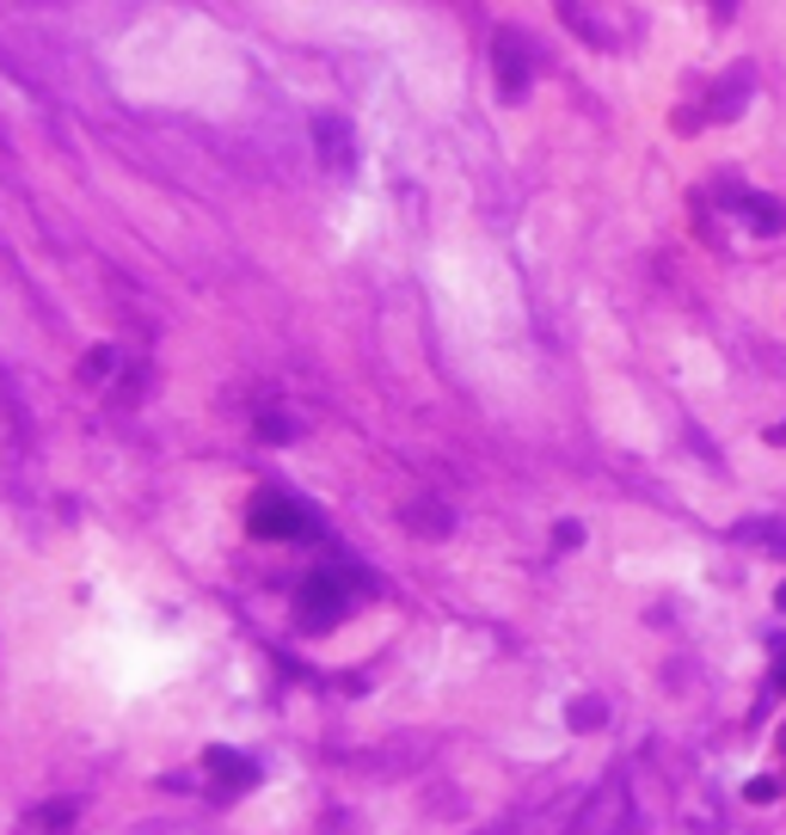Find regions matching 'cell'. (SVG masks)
<instances>
[{
    "label": "cell",
    "mask_w": 786,
    "mask_h": 835,
    "mask_svg": "<svg viewBox=\"0 0 786 835\" xmlns=\"http://www.w3.org/2000/svg\"><path fill=\"white\" fill-rule=\"evenodd\" d=\"M780 793V781H749V805H762V798Z\"/></svg>",
    "instance_id": "4fadbf2b"
},
{
    "label": "cell",
    "mask_w": 786,
    "mask_h": 835,
    "mask_svg": "<svg viewBox=\"0 0 786 835\" xmlns=\"http://www.w3.org/2000/svg\"><path fill=\"white\" fill-rule=\"evenodd\" d=\"M492 62H498V86H504V99H522V86H529V50H522L517 31H498Z\"/></svg>",
    "instance_id": "277c9868"
},
{
    "label": "cell",
    "mask_w": 786,
    "mask_h": 835,
    "mask_svg": "<svg viewBox=\"0 0 786 835\" xmlns=\"http://www.w3.org/2000/svg\"><path fill=\"white\" fill-rule=\"evenodd\" d=\"M68 817H74V805H50V811H43L38 823H43V829H50V835H62V829H68Z\"/></svg>",
    "instance_id": "7c38bea8"
},
{
    "label": "cell",
    "mask_w": 786,
    "mask_h": 835,
    "mask_svg": "<svg viewBox=\"0 0 786 835\" xmlns=\"http://www.w3.org/2000/svg\"><path fill=\"white\" fill-rule=\"evenodd\" d=\"M744 93H749V74H732V86H725V99H719V118H737Z\"/></svg>",
    "instance_id": "8fae6325"
},
{
    "label": "cell",
    "mask_w": 786,
    "mask_h": 835,
    "mask_svg": "<svg viewBox=\"0 0 786 835\" xmlns=\"http://www.w3.org/2000/svg\"><path fill=\"white\" fill-rule=\"evenodd\" d=\"M780 437H786V430H780Z\"/></svg>",
    "instance_id": "ac0fdd59"
},
{
    "label": "cell",
    "mask_w": 786,
    "mask_h": 835,
    "mask_svg": "<svg viewBox=\"0 0 786 835\" xmlns=\"http://www.w3.org/2000/svg\"><path fill=\"white\" fill-rule=\"evenodd\" d=\"M565 19H572V26H578V31H584V38H590V43H609V31H602V26H596V19H584V7H578V0H565Z\"/></svg>",
    "instance_id": "9c48e42d"
},
{
    "label": "cell",
    "mask_w": 786,
    "mask_h": 835,
    "mask_svg": "<svg viewBox=\"0 0 786 835\" xmlns=\"http://www.w3.org/2000/svg\"><path fill=\"white\" fill-rule=\"evenodd\" d=\"M713 13H719V19H737V0H713Z\"/></svg>",
    "instance_id": "2e32d148"
},
{
    "label": "cell",
    "mask_w": 786,
    "mask_h": 835,
    "mask_svg": "<svg viewBox=\"0 0 786 835\" xmlns=\"http://www.w3.org/2000/svg\"><path fill=\"white\" fill-rule=\"evenodd\" d=\"M246 529H253L258 541H307L320 522H314V510H307V505L265 491V498H253V510H246Z\"/></svg>",
    "instance_id": "6da1fadb"
},
{
    "label": "cell",
    "mask_w": 786,
    "mask_h": 835,
    "mask_svg": "<svg viewBox=\"0 0 786 835\" xmlns=\"http://www.w3.org/2000/svg\"><path fill=\"white\" fill-rule=\"evenodd\" d=\"M565 719H572L578 731H596L602 725V701H572V713H565Z\"/></svg>",
    "instance_id": "30bf717a"
},
{
    "label": "cell",
    "mask_w": 786,
    "mask_h": 835,
    "mask_svg": "<svg viewBox=\"0 0 786 835\" xmlns=\"http://www.w3.org/2000/svg\"><path fill=\"white\" fill-rule=\"evenodd\" d=\"M737 541H756V547H768V553H786L780 522H737Z\"/></svg>",
    "instance_id": "ba28073f"
},
{
    "label": "cell",
    "mask_w": 786,
    "mask_h": 835,
    "mask_svg": "<svg viewBox=\"0 0 786 835\" xmlns=\"http://www.w3.org/2000/svg\"><path fill=\"white\" fill-rule=\"evenodd\" d=\"M744 215H749L756 234H780V227H786V210L774 197H744Z\"/></svg>",
    "instance_id": "52a82bcc"
},
{
    "label": "cell",
    "mask_w": 786,
    "mask_h": 835,
    "mask_svg": "<svg viewBox=\"0 0 786 835\" xmlns=\"http://www.w3.org/2000/svg\"><path fill=\"white\" fill-rule=\"evenodd\" d=\"M621 823H626V786L621 781H602L596 798L578 811V835H621Z\"/></svg>",
    "instance_id": "3957f363"
},
{
    "label": "cell",
    "mask_w": 786,
    "mask_h": 835,
    "mask_svg": "<svg viewBox=\"0 0 786 835\" xmlns=\"http://www.w3.org/2000/svg\"><path fill=\"white\" fill-rule=\"evenodd\" d=\"M210 768L222 774V793H241V786L258 781V768L246 756H234V750H210Z\"/></svg>",
    "instance_id": "8992f818"
},
{
    "label": "cell",
    "mask_w": 786,
    "mask_h": 835,
    "mask_svg": "<svg viewBox=\"0 0 786 835\" xmlns=\"http://www.w3.org/2000/svg\"><path fill=\"white\" fill-rule=\"evenodd\" d=\"M345 609H350V590L338 571H314V578L295 590V621H302L307 633H326L333 621H345Z\"/></svg>",
    "instance_id": "7a4b0ae2"
},
{
    "label": "cell",
    "mask_w": 786,
    "mask_h": 835,
    "mask_svg": "<svg viewBox=\"0 0 786 835\" xmlns=\"http://www.w3.org/2000/svg\"><path fill=\"white\" fill-rule=\"evenodd\" d=\"M774 602H780V614H786V583H780V590H774Z\"/></svg>",
    "instance_id": "e0dca14e"
},
{
    "label": "cell",
    "mask_w": 786,
    "mask_h": 835,
    "mask_svg": "<svg viewBox=\"0 0 786 835\" xmlns=\"http://www.w3.org/2000/svg\"><path fill=\"white\" fill-rule=\"evenodd\" d=\"M553 541H560V547H578V541H584V529H578V522H560V534H553Z\"/></svg>",
    "instance_id": "5bb4252c"
},
{
    "label": "cell",
    "mask_w": 786,
    "mask_h": 835,
    "mask_svg": "<svg viewBox=\"0 0 786 835\" xmlns=\"http://www.w3.org/2000/svg\"><path fill=\"white\" fill-rule=\"evenodd\" d=\"M774 682L786 689V639H780V651H774Z\"/></svg>",
    "instance_id": "9a60e30c"
},
{
    "label": "cell",
    "mask_w": 786,
    "mask_h": 835,
    "mask_svg": "<svg viewBox=\"0 0 786 835\" xmlns=\"http://www.w3.org/2000/svg\"><path fill=\"white\" fill-rule=\"evenodd\" d=\"M314 135H320V160L326 166H350V130L338 118H314Z\"/></svg>",
    "instance_id": "5b68a950"
}]
</instances>
